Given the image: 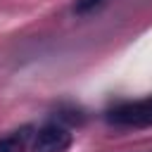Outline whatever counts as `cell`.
<instances>
[{"mask_svg":"<svg viewBox=\"0 0 152 152\" xmlns=\"http://www.w3.org/2000/svg\"><path fill=\"white\" fill-rule=\"evenodd\" d=\"M104 119L109 126H116V128H150L152 126V95L119 102L104 112Z\"/></svg>","mask_w":152,"mask_h":152,"instance_id":"cell-1","label":"cell"},{"mask_svg":"<svg viewBox=\"0 0 152 152\" xmlns=\"http://www.w3.org/2000/svg\"><path fill=\"white\" fill-rule=\"evenodd\" d=\"M102 5H107V0H76L74 2V14H78V17L90 14V12L100 10Z\"/></svg>","mask_w":152,"mask_h":152,"instance_id":"cell-4","label":"cell"},{"mask_svg":"<svg viewBox=\"0 0 152 152\" xmlns=\"http://www.w3.org/2000/svg\"><path fill=\"white\" fill-rule=\"evenodd\" d=\"M33 128L31 126H21L7 135L0 138V152H26V147L33 142Z\"/></svg>","mask_w":152,"mask_h":152,"instance_id":"cell-3","label":"cell"},{"mask_svg":"<svg viewBox=\"0 0 152 152\" xmlns=\"http://www.w3.org/2000/svg\"><path fill=\"white\" fill-rule=\"evenodd\" d=\"M69 147H71V131L59 121H50L40 126L38 133H33L31 152H66Z\"/></svg>","mask_w":152,"mask_h":152,"instance_id":"cell-2","label":"cell"}]
</instances>
